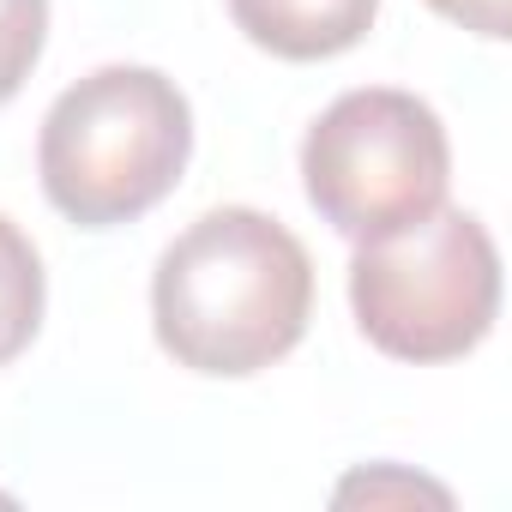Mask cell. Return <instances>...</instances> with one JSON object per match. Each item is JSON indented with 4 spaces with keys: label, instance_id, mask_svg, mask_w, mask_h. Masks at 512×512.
I'll list each match as a JSON object with an SVG mask.
<instances>
[{
    "label": "cell",
    "instance_id": "obj_7",
    "mask_svg": "<svg viewBox=\"0 0 512 512\" xmlns=\"http://www.w3.org/2000/svg\"><path fill=\"white\" fill-rule=\"evenodd\" d=\"M49 43V0H0V103H13L43 61Z\"/></svg>",
    "mask_w": 512,
    "mask_h": 512
},
{
    "label": "cell",
    "instance_id": "obj_5",
    "mask_svg": "<svg viewBox=\"0 0 512 512\" xmlns=\"http://www.w3.org/2000/svg\"><path fill=\"white\" fill-rule=\"evenodd\" d=\"M380 0H229L235 31L278 61H332L368 37Z\"/></svg>",
    "mask_w": 512,
    "mask_h": 512
},
{
    "label": "cell",
    "instance_id": "obj_3",
    "mask_svg": "<svg viewBox=\"0 0 512 512\" xmlns=\"http://www.w3.org/2000/svg\"><path fill=\"white\" fill-rule=\"evenodd\" d=\"M350 308L362 338L392 362H458L500 314V253L494 235L452 205L368 235L350 260Z\"/></svg>",
    "mask_w": 512,
    "mask_h": 512
},
{
    "label": "cell",
    "instance_id": "obj_4",
    "mask_svg": "<svg viewBox=\"0 0 512 512\" xmlns=\"http://www.w3.org/2000/svg\"><path fill=\"white\" fill-rule=\"evenodd\" d=\"M302 187L314 211L350 235H392L434 205H446L452 187V145L440 115L392 85L344 91L302 139Z\"/></svg>",
    "mask_w": 512,
    "mask_h": 512
},
{
    "label": "cell",
    "instance_id": "obj_8",
    "mask_svg": "<svg viewBox=\"0 0 512 512\" xmlns=\"http://www.w3.org/2000/svg\"><path fill=\"white\" fill-rule=\"evenodd\" d=\"M380 494L434 500V506H446V500H452L446 488H434V482H422V476H398V470H368V476H350V482L338 488V500H380Z\"/></svg>",
    "mask_w": 512,
    "mask_h": 512
},
{
    "label": "cell",
    "instance_id": "obj_6",
    "mask_svg": "<svg viewBox=\"0 0 512 512\" xmlns=\"http://www.w3.org/2000/svg\"><path fill=\"white\" fill-rule=\"evenodd\" d=\"M37 326H43V260L31 235L13 217H0V362L25 356Z\"/></svg>",
    "mask_w": 512,
    "mask_h": 512
},
{
    "label": "cell",
    "instance_id": "obj_2",
    "mask_svg": "<svg viewBox=\"0 0 512 512\" xmlns=\"http://www.w3.org/2000/svg\"><path fill=\"white\" fill-rule=\"evenodd\" d=\"M193 151V109L157 67H97L43 115V193L79 229H115L175 193Z\"/></svg>",
    "mask_w": 512,
    "mask_h": 512
},
{
    "label": "cell",
    "instance_id": "obj_9",
    "mask_svg": "<svg viewBox=\"0 0 512 512\" xmlns=\"http://www.w3.org/2000/svg\"><path fill=\"white\" fill-rule=\"evenodd\" d=\"M428 7H434L440 19H452V25L488 37V43H500L506 25H512V0H428Z\"/></svg>",
    "mask_w": 512,
    "mask_h": 512
},
{
    "label": "cell",
    "instance_id": "obj_1",
    "mask_svg": "<svg viewBox=\"0 0 512 512\" xmlns=\"http://www.w3.org/2000/svg\"><path fill=\"white\" fill-rule=\"evenodd\" d=\"M314 314L308 247L266 211L223 205L187 223L157 260L151 326L175 368L247 380L284 362Z\"/></svg>",
    "mask_w": 512,
    "mask_h": 512
}]
</instances>
